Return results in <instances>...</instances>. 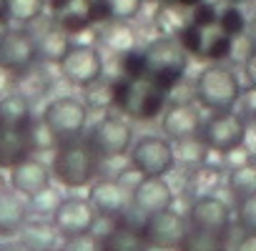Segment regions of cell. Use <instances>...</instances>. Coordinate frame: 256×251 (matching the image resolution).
Here are the masks:
<instances>
[{"label": "cell", "mask_w": 256, "mask_h": 251, "mask_svg": "<svg viewBox=\"0 0 256 251\" xmlns=\"http://www.w3.org/2000/svg\"><path fill=\"white\" fill-rule=\"evenodd\" d=\"M204 56H206L208 60H214V63H224V60H228V58L234 56V38H228V36H224V33L208 38V40H206V50H204Z\"/></svg>", "instance_id": "obj_36"}, {"label": "cell", "mask_w": 256, "mask_h": 251, "mask_svg": "<svg viewBox=\"0 0 256 251\" xmlns=\"http://www.w3.org/2000/svg\"><path fill=\"white\" fill-rule=\"evenodd\" d=\"M144 90H146V80H144V83H136V80H128L126 76H120V78L110 80V86H108V98H110V103H113L120 113L136 118Z\"/></svg>", "instance_id": "obj_19"}, {"label": "cell", "mask_w": 256, "mask_h": 251, "mask_svg": "<svg viewBox=\"0 0 256 251\" xmlns=\"http://www.w3.org/2000/svg\"><path fill=\"white\" fill-rule=\"evenodd\" d=\"M33 154L30 126H3L0 123V168H13Z\"/></svg>", "instance_id": "obj_17"}, {"label": "cell", "mask_w": 256, "mask_h": 251, "mask_svg": "<svg viewBox=\"0 0 256 251\" xmlns=\"http://www.w3.org/2000/svg\"><path fill=\"white\" fill-rule=\"evenodd\" d=\"M58 26H60V28L73 38V36L86 33V30L90 28V20H88V16H86V8H83V10L70 8V10H66V13H60V16H58Z\"/></svg>", "instance_id": "obj_37"}, {"label": "cell", "mask_w": 256, "mask_h": 251, "mask_svg": "<svg viewBox=\"0 0 256 251\" xmlns=\"http://www.w3.org/2000/svg\"><path fill=\"white\" fill-rule=\"evenodd\" d=\"M188 224H191V228L214 231V234H228V228H231V208L218 196L194 198L191 208H188Z\"/></svg>", "instance_id": "obj_13"}, {"label": "cell", "mask_w": 256, "mask_h": 251, "mask_svg": "<svg viewBox=\"0 0 256 251\" xmlns=\"http://www.w3.org/2000/svg\"><path fill=\"white\" fill-rule=\"evenodd\" d=\"M40 118L50 128V134L58 138V144L80 138V136H86V128H88V108L83 100H78L73 96H58V98L48 100Z\"/></svg>", "instance_id": "obj_3"}, {"label": "cell", "mask_w": 256, "mask_h": 251, "mask_svg": "<svg viewBox=\"0 0 256 251\" xmlns=\"http://www.w3.org/2000/svg\"><path fill=\"white\" fill-rule=\"evenodd\" d=\"M248 36H251V40H254V46H256V16H254V20L248 23Z\"/></svg>", "instance_id": "obj_51"}, {"label": "cell", "mask_w": 256, "mask_h": 251, "mask_svg": "<svg viewBox=\"0 0 256 251\" xmlns=\"http://www.w3.org/2000/svg\"><path fill=\"white\" fill-rule=\"evenodd\" d=\"M174 3L181 6V8H188V10H191V8H196L198 3H204V0H174Z\"/></svg>", "instance_id": "obj_50"}, {"label": "cell", "mask_w": 256, "mask_h": 251, "mask_svg": "<svg viewBox=\"0 0 256 251\" xmlns=\"http://www.w3.org/2000/svg\"><path fill=\"white\" fill-rule=\"evenodd\" d=\"M221 186V168L214 166V164H198L188 171V178H186V188L194 198H204V196H216Z\"/></svg>", "instance_id": "obj_20"}, {"label": "cell", "mask_w": 256, "mask_h": 251, "mask_svg": "<svg viewBox=\"0 0 256 251\" xmlns=\"http://www.w3.org/2000/svg\"><path fill=\"white\" fill-rule=\"evenodd\" d=\"M218 33H224V36H228L234 40L248 33V20H246V16H244V10L238 6H228V8L221 10V16H218Z\"/></svg>", "instance_id": "obj_33"}, {"label": "cell", "mask_w": 256, "mask_h": 251, "mask_svg": "<svg viewBox=\"0 0 256 251\" xmlns=\"http://www.w3.org/2000/svg\"><path fill=\"white\" fill-rule=\"evenodd\" d=\"M254 161H256V151H254Z\"/></svg>", "instance_id": "obj_57"}, {"label": "cell", "mask_w": 256, "mask_h": 251, "mask_svg": "<svg viewBox=\"0 0 256 251\" xmlns=\"http://www.w3.org/2000/svg\"><path fill=\"white\" fill-rule=\"evenodd\" d=\"M234 251H256V234L254 231H244V236L238 238Z\"/></svg>", "instance_id": "obj_47"}, {"label": "cell", "mask_w": 256, "mask_h": 251, "mask_svg": "<svg viewBox=\"0 0 256 251\" xmlns=\"http://www.w3.org/2000/svg\"><path fill=\"white\" fill-rule=\"evenodd\" d=\"M86 16H88L90 26H106V23L116 20L113 8H110L108 0H88L86 3Z\"/></svg>", "instance_id": "obj_40"}, {"label": "cell", "mask_w": 256, "mask_h": 251, "mask_svg": "<svg viewBox=\"0 0 256 251\" xmlns=\"http://www.w3.org/2000/svg\"><path fill=\"white\" fill-rule=\"evenodd\" d=\"M73 3H76V0H48V8H50L56 16H60V13L70 10V8H73Z\"/></svg>", "instance_id": "obj_48"}, {"label": "cell", "mask_w": 256, "mask_h": 251, "mask_svg": "<svg viewBox=\"0 0 256 251\" xmlns=\"http://www.w3.org/2000/svg\"><path fill=\"white\" fill-rule=\"evenodd\" d=\"M174 206V188L164 176H141L134 186V211L144 218Z\"/></svg>", "instance_id": "obj_12"}, {"label": "cell", "mask_w": 256, "mask_h": 251, "mask_svg": "<svg viewBox=\"0 0 256 251\" xmlns=\"http://www.w3.org/2000/svg\"><path fill=\"white\" fill-rule=\"evenodd\" d=\"M141 234H144L148 248L174 251V248L181 246V241L188 234V228H186V221H184V216L178 211L166 208V211L146 216L144 226H141Z\"/></svg>", "instance_id": "obj_9"}, {"label": "cell", "mask_w": 256, "mask_h": 251, "mask_svg": "<svg viewBox=\"0 0 256 251\" xmlns=\"http://www.w3.org/2000/svg\"><path fill=\"white\" fill-rule=\"evenodd\" d=\"M191 23V18L184 16L181 6H161L154 16V26H156V33L161 38H178V33Z\"/></svg>", "instance_id": "obj_23"}, {"label": "cell", "mask_w": 256, "mask_h": 251, "mask_svg": "<svg viewBox=\"0 0 256 251\" xmlns=\"http://www.w3.org/2000/svg\"><path fill=\"white\" fill-rule=\"evenodd\" d=\"M73 43H70V36L60 28V26H56V28H48L40 38H38V48H40V58L43 60H48V63H60V58L68 53V48H70Z\"/></svg>", "instance_id": "obj_24"}, {"label": "cell", "mask_w": 256, "mask_h": 251, "mask_svg": "<svg viewBox=\"0 0 256 251\" xmlns=\"http://www.w3.org/2000/svg\"><path fill=\"white\" fill-rule=\"evenodd\" d=\"M226 186H228V191L236 201H241L246 196H254L256 194V161L231 168L228 178H226Z\"/></svg>", "instance_id": "obj_25"}, {"label": "cell", "mask_w": 256, "mask_h": 251, "mask_svg": "<svg viewBox=\"0 0 256 251\" xmlns=\"http://www.w3.org/2000/svg\"><path fill=\"white\" fill-rule=\"evenodd\" d=\"M66 251H98V241L90 234L76 236V238H66Z\"/></svg>", "instance_id": "obj_45"}, {"label": "cell", "mask_w": 256, "mask_h": 251, "mask_svg": "<svg viewBox=\"0 0 256 251\" xmlns=\"http://www.w3.org/2000/svg\"><path fill=\"white\" fill-rule=\"evenodd\" d=\"M0 251H33V248H30V246L20 238V241H10V244H6Z\"/></svg>", "instance_id": "obj_49"}, {"label": "cell", "mask_w": 256, "mask_h": 251, "mask_svg": "<svg viewBox=\"0 0 256 251\" xmlns=\"http://www.w3.org/2000/svg\"><path fill=\"white\" fill-rule=\"evenodd\" d=\"M231 3H248V0H231Z\"/></svg>", "instance_id": "obj_55"}, {"label": "cell", "mask_w": 256, "mask_h": 251, "mask_svg": "<svg viewBox=\"0 0 256 251\" xmlns=\"http://www.w3.org/2000/svg\"><path fill=\"white\" fill-rule=\"evenodd\" d=\"M28 214L30 204L23 194H18L16 188L0 191V238L18 236L28 224Z\"/></svg>", "instance_id": "obj_16"}, {"label": "cell", "mask_w": 256, "mask_h": 251, "mask_svg": "<svg viewBox=\"0 0 256 251\" xmlns=\"http://www.w3.org/2000/svg\"><path fill=\"white\" fill-rule=\"evenodd\" d=\"M93 146V151L103 158H118L126 156L134 146V131L123 118L118 116H103L86 136Z\"/></svg>", "instance_id": "obj_8"}, {"label": "cell", "mask_w": 256, "mask_h": 251, "mask_svg": "<svg viewBox=\"0 0 256 251\" xmlns=\"http://www.w3.org/2000/svg\"><path fill=\"white\" fill-rule=\"evenodd\" d=\"M20 234H23V241H26L33 251L53 248V246H56V236H58L53 221H50V224H46V221H36V224H30V221H28L26 228H23Z\"/></svg>", "instance_id": "obj_29"}, {"label": "cell", "mask_w": 256, "mask_h": 251, "mask_svg": "<svg viewBox=\"0 0 256 251\" xmlns=\"http://www.w3.org/2000/svg\"><path fill=\"white\" fill-rule=\"evenodd\" d=\"M58 70H60V76L68 83L88 88V86L98 83L100 76H103V56H100V50L96 46L73 43L68 48V53L60 58Z\"/></svg>", "instance_id": "obj_7"}, {"label": "cell", "mask_w": 256, "mask_h": 251, "mask_svg": "<svg viewBox=\"0 0 256 251\" xmlns=\"http://www.w3.org/2000/svg\"><path fill=\"white\" fill-rule=\"evenodd\" d=\"M196 98L201 106L216 110H234L238 96H241V86L238 78L234 76V70L224 68L221 63H214L208 68H204L196 78Z\"/></svg>", "instance_id": "obj_2"}, {"label": "cell", "mask_w": 256, "mask_h": 251, "mask_svg": "<svg viewBox=\"0 0 256 251\" xmlns=\"http://www.w3.org/2000/svg\"><path fill=\"white\" fill-rule=\"evenodd\" d=\"M58 236L63 238H76V236H83V234H93L96 228V221H98V214L93 208V204L88 198H63L58 204V208L53 211L50 216Z\"/></svg>", "instance_id": "obj_10"}, {"label": "cell", "mask_w": 256, "mask_h": 251, "mask_svg": "<svg viewBox=\"0 0 256 251\" xmlns=\"http://www.w3.org/2000/svg\"><path fill=\"white\" fill-rule=\"evenodd\" d=\"M98 251H148V244L141 228H134L128 224H116L110 231H106L98 238Z\"/></svg>", "instance_id": "obj_18"}, {"label": "cell", "mask_w": 256, "mask_h": 251, "mask_svg": "<svg viewBox=\"0 0 256 251\" xmlns=\"http://www.w3.org/2000/svg\"><path fill=\"white\" fill-rule=\"evenodd\" d=\"M120 70L128 80H136V83H144L148 80L151 76V60H148V53L146 50H128L123 53L120 58Z\"/></svg>", "instance_id": "obj_31"}, {"label": "cell", "mask_w": 256, "mask_h": 251, "mask_svg": "<svg viewBox=\"0 0 256 251\" xmlns=\"http://www.w3.org/2000/svg\"><path fill=\"white\" fill-rule=\"evenodd\" d=\"M184 73H186L184 68H154L146 83H148L154 90H161V93L171 96V93L178 88V83L184 80Z\"/></svg>", "instance_id": "obj_34"}, {"label": "cell", "mask_w": 256, "mask_h": 251, "mask_svg": "<svg viewBox=\"0 0 256 251\" xmlns=\"http://www.w3.org/2000/svg\"><path fill=\"white\" fill-rule=\"evenodd\" d=\"M50 176H53V171L43 161L28 156L18 166L10 168V188L23 194L26 198H33V196L43 194L46 188H50Z\"/></svg>", "instance_id": "obj_15"}, {"label": "cell", "mask_w": 256, "mask_h": 251, "mask_svg": "<svg viewBox=\"0 0 256 251\" xmlns=\"http://www.w3.org/2000/svg\"><path fill=\"white\" fill-rule=\"evenodd\" d=\"M178 46L184 48V53L186 56H204V50H206V38H204V28H198V26H194V23H188L181 33H178Z\"/></svg>", "instance_id": "obj_35"}, {"label": "cell", "mask_w": 256, "mask_h": 251, "mask_svg": "<svg viewBox=\"0 0 256 251\" xmlns=\"http://www.w3.org/2000/svg\"><path fill=\"white\" fill-rule=\"evenodd\" d=\"M3 188H6V178H3V176H0V191H3Z\"/></svg>", "instance_id": "obj_52"}, {"label": "cell", "mask_w": 256, "mask_h": 251, "mask_svg": "<svg viewBox=\"0 0 256 251\" xmlns=\"http://www.w3.org/2000/svg\"><path fill=\"white\" fill-rule=\"evenodd\" d=\"M236 221H238V226L244 231H254L256 234V194L236 201Z\"/></svg>", "instance_id": "obj_39"}, {"label": "cell", "mask_w": 256, "mask_h": 251, "mask_svg": "<svg viewBox=\"0 0 256 251\" xmlns=\"http://www.w3.org/2000/svg\"><path fill=\"white\" fill-rule=\"evenodd\" d=\"M148 60H151V70L154 68H184L186 70V53L178 46L176 38H161L158 43H154L148 50Z\"/></svg>", "instance_id": "obj_22"}, {"label": "cell", "mask_w": 256, "mask_h": 251, "mask_svg": "<svg viewBox=\"0 0 256 251\" xmlns=\"http://www.w3.org/2000/svg\"><path fill=\"white\" fill-rule=\"evenodd\" d=\"M46 251H66V248H58V246H53V248H46Z\"/></svg>", "instance_id": "obj_54"}, {"label": "cell", "mask_w": 256, "mask_h": 251, "mask_svg": "<svg viewBox=\"0 0 256 251\" xmlns=\"http://www.w3.org/2000/svg\"><path fill=\"white\" fill-rule=\"evenodd\" d=\"M3 6H6L8 20L28 26V23H33L43 16L48 0H3Z\"/></svg>", "instance_id": "obj_27"}, {"label": "cell", "mask_w": 256, "mask_h": 251, "mask_svg": "<svg viewBox=\"0 0 256 251\" xmlns=\"http://www.w3.org/2000/svg\"><path fill=\"white\" fill-rule=\"evenodd\" d=\"M98 164H100V156L93 151L90 141L80 136V138L58 144L50 171L58 178V184H63L66 188H83L93 184L98 174Z\"/></svg>", "instance_id": "obj_1"}, {"label": "cell", "mask_w": 256, "mask_h": 251, "mask_svg": "<svg viewBox=\"0 0 256 251\" xmlns=\"http://www.w3.org/2000/svg\"><path fill=\"white\" fill-rule=\"evenodd\" d=\"M234 110H236L241 118H246L248 123L256 118V86L241 88V96H238V100H236Z\"/></svg>", "instance_id": "obj_41"}, {"label": "cell", "mask_w": 256, "mask_h": 251, "mask_svg": "<svg viewBox=\"0 0 256 251\" xmlns=\"http://www.w3.org/2000/svg\"><path fill=\"white\" fill-rule=\"evenodd\" d=\"M251 131H254V134H256V118H254V120H251Z\"/></svg>", "instance_id": "obj_53"}, {"label": "cell", "mask_w": 256, "mask_h": 251, "mask_svg": "<svg viewBox=\"0 0 256 251\" xmlns=\"http://www.w3.org/2000/svg\"><path fill=\"white\" fill-rule=\"evenodd\" d=\"M40 58L38 38L26 28H3L0 30V68L13 78L33 70Z\"/></svg>", "instance_id": "obj_4"}, {"label": "cell", "mask_w": 256, "mask_h": 251, "mask_svg": "<svg viewBox=\"0 0 256 251\" xmlns=\"http://www.w3.org/2000/svg\"><path fill=\"white\" fill-rule=\"evenodd\" d=\"M154 3H166V0H154Z\"/></svg>", "instance_id": "obj_56"}, {"label": "cell", "mask_w": 256, "mask_h": 251, "mask_svg": "<svg viewBox=\"0 0 256 251\" xmlns=\"http://www.w3.org/2000/svg\"><path fill=\"white\" fill-rule=\"evenodd\" d=\"M103 43L106 48L123 56L128 50H136V33L126 26V20H110V26L103 33Z\"/></svg>", "instance_id": "obj_28"}, {"label": "cell", "mask_w": 256, "mask_h": 251, "mask_svg": "<svg viewBox=\"0 0 256 251\" xmlns=\"http://www.w3.org/2000/svg\"><path fill=\"white\" fill-rule=\"evenodd\" d=\"M248 136V120L236 110H216L201 128L204 144L214 154H226L236 146H244Z\"/></svg>", "instance_id": "obj_6"}, {"label": "cell", "mask_w": 256, "mask_h": 251, "mask_svg": "<svg viewBox=\"0 0 256 251\" xmlns=\"http://www.w3.org/2000/svg\"><path fill=\"white\" fill-rule=\"evenodd\" d=\"M178 251H228L226 234H214V231L188 228V234L184 236Z\"/></svg>", "instance_id": "obj_26"}, {"label": "cell", "mask_w": 256, "mask_h": 251, "mask_svg": "<svg viewBox=\"0 0 256 251\" xmlns=\"http://www.w3.org/2000/svg\"><path fill=\"white\" fill-rule=\"evenodd\" d=\"M211 154V148L204 144L201 136H194V138H184V141H176V161L194 168L198 164H206V156Z\"/></svg>", "instance_id": "obj_30"}, {"label": "cell", "mask_w": 256, "mask_h": 251, "mask_svg": "<svg viewBox=\"0 0 256 251\" xmlns=\"http://www.w3.org/2000/svg\"><path fill=\"white\" fill-rule=\"evenodd\" d=\"M88 201L100 218H120L128 208H134V188L118 178H100L90 184Z\"/></svg>", "instance_id": "obj_11"}, {"label": "cell", "mask_w": 256, "mask_h": 251, "mask_svg": "<svg viewBox=\"0 0 256 251\" xmlns=\"http://www.w3.org/2000/svg\"><path fill=\"white\" fill-rule=\"evenodd\" d=\"M201 128H204V118L194 103H174L161 116V131L171 141L201 136Z\"/></svg>", "instance_id": "obj_14"}, {"label": "cell", "mask_w": 256, "mask_h": 251, "mask_svg": "<svg viewBox=\"0 0 256 251\" xmlns=\"http://www.w3.org/2000/svg\"><path fill=\"white\" fill-rule=\"evenodd\" d=\"M244 78L248 86H256V48L248 53V58L244 63Z\"/></svg>", "instance_id": "obj_46"}, {"label": "cell", "mask_w": 256, "mask_h": 251, "mask_svg": "<svg viewBox=\"0 0 256 251\" xmlns=\"http://www.w3.org/2000/svg\"><path fill=\"white\" fill-rule=\"evenodd\" d=\"M218 8L211 3V0H204V3H198L196 8H191V23L198 26V28H214L218 26Z\"/></svg>", "instance_id": "obj_38"}, {"label": "cell", "mask_w": 256, "mask_h": 251, "mask_svg": "<svg viewBox=\"0 0 256 251\" xmlns=\"http://www.w3.org/2000/svg\"><path fill=\"white\" fill-rule=\"evenodd\" d=\"M224 156V166L231 171V168H236V166H244V164H251L254 161V151H248V146L244 144V146H236V148H231V151H226V154H221Z\"/></svg>", "instance_id": "obj_44"}, {"label": "cell", "mask_w": 256, "mask_h": 251, "mask_svg": "<svg viewBox=\"0 0 256 251\" xmlns=\"http://www.w3.org/2000/svg\"><path fill=\"white\" fill-rule=\"evenodd\" d=\"M0 123L3 126H30L33 123L30 100L18 90L0 96Z\"/></svg>", "instance_id": "obj_21"}, {"label": "cell", "mask_w": 256, "mask_h": 251, "mask_svg": "<svg viewBox=\"0 0 256 251\" xmlns=\"http://www.w3.org/2000/svg\"><path fill=\"white\" fill-rule=\"evenodd\" d=\"M110 8H113V16L116 20H131L141 13L144 8V0H108Z\"/></svg>", "instance_id": "obj_42"}, {"label": "cell", "mask_w": 256, "mask_h": 251, "mask_svg": "<svg viewBox=\"0 0 256 251\" xmlns=\"http://www.w3.org/2000/svg\"><path fill=\"white\" fill-rule=\"evenodd\" d=\"M63 198H58V194L53 191V188H46L43 194H38V196H33V198H28V204L30 206H36L40 214H50L53 216V211L58 208V204H60Z\"/></svg>", "instance_id": "obj_43"}, {"label": "cell", "mask_w": 256, "mask_h": 251, "mask_svg": "<svg viewBox=\"0 0 256 251\" xmlns=\"http://www.w3.org/2000/svg\"><path fill=\"white\" fill-rule=\"evenodd\" d=\"M166 108H168V96L161 93V90H154V88L146 83V90H144V96H141L136 118H138V120H156L158 116L166 113Z\"/></svg>", "instance_id": "obj_32"}, {"label": "cell", "mask_w": 256, "mask_h": 251, "mask_svg": "<svg viewBox=\"0 0 256 251\" xmlns=\"http://www.w3.org/2000/svg\"><path fill=\"white\" fill-rule=\"evenodd\" d=\"M86 3H88V0H86Z\"/></svg>", "instance_id": "obj_58"}, {"label": "cell", "mask_w": 256, "mask_h": 251, "mask_svg": "<svg viewBox=\"0 0 256 251\" xmlns=\"http://www.w3.org/2000/svg\"><path fill=\"white\" fill-rule=\"evenodd\" d=\"M128 158L138 176H166L176 166V148L166 136H141L134 141Z\"/></svg>", "instance_id": "obj_5"}]
</instances>
